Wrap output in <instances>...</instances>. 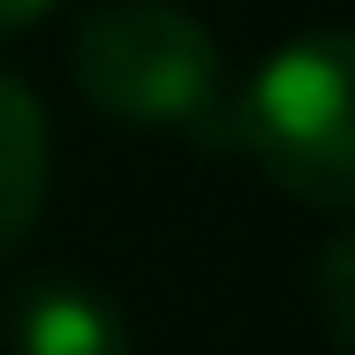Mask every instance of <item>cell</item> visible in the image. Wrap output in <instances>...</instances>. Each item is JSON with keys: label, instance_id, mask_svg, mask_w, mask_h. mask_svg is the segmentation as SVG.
I'll return each instance as SVG.
<instances>
[{"label": "cell", "instance_id": "1", "mask_svg": "<svg viewBox=\"0 0 355 355\" xmlns=\"http://www.w3.org/2000/svg\"><path fill=\"white\" fill-rule=\"evenodd\" d=\"M348 31H310L280 46L234 98V144L318 212L355 205V121H348Z\"/></svg>", "mask_w": 355, "mask_h": 355}, {"label": "cell", "instance_id": "4", "mask_svg": "<svg viewBox=\"0 0 355 355\" xmlns=\"http://www.w3.org/2000/svg\"><path fill=\"white\" fill-rule=\"evenodd\" d=\"M46 174H53V137L38 98L0 69V257L23 250V234L46 212Z\"/></svg>", "mask_w": 355, "mask_h": 355}, {"label": "cell", "instance_id": "3", "mask_svg": "<svg viewBox=\"0 0 355 355\" xmlns=\"http://www.w3.org/2000/svg\"><path fill=\"white\" fill-rule=\"evenodd\" d=\"M8 355H129V333H121V310L106 295H91L76 280H46L15 302Z\"/></svg>", "mask_w": 355, "mask_h": 355}, {"label": "cell", "instance_id": "5", "mask_svg": "<svg viewBox=\"0 0 355 355\" xmlns=\"http://www.w3.org/2000/svg\"><path fill=\"white\" fill-rule=\"evenodd\" d=\"M325 325L348 340V242H325Z\"/></svg>", "mask_w": 355, "mask_h": 355}, {"label": "cell", "instance_id": "6", "mask_svg": "<svg viewBox=\"0 0 355 355\" xmlns=\"http://www.w3.org/2000/svg\"><path fill=\"white\" fill-rule=\"evenodd\" d=\"M53 8H61V0H0V38H8V31H31V23H46Z\"/></svg>", "mask_w": 355, "mask_h": 355}, {"label": "cell", "instance_id": "2", "mask_svg": "<svg viewBox=\"0 0 355 355\" xmlns=\"http://www.w3.org/2000/svg\"><path fill=\"white\" fill-rule=\"evenodd\" d=\"M76 83L98 114L137 129H212L219 121V53L197 15L166 0L98 8L76 38Z\"/></svg>", "mask_w": 355, "mask_h": 355}]
</instances>
